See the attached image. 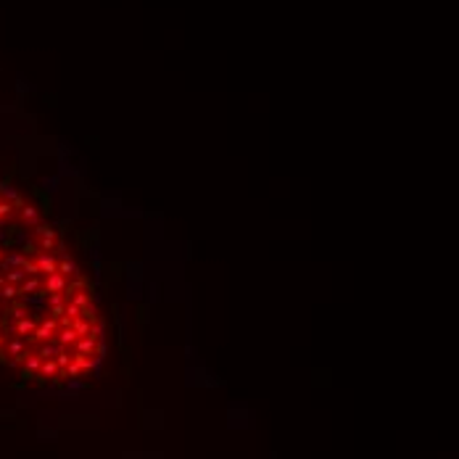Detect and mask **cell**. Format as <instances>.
Wrapping results in <instances>:
<instances>
[{"instance_id": "obj_5", "label": "cell", "mask_w": 459, "mask_h": 459, "mask_svg": "<svg viewBox=\"0 0 459 459\" xmlns=\"http://www.w3.org/2000/svg\"><path fill=\"white\" fill-rule=\"evenodd\" d=\"M77 332H74V327H58V332H56V343L58 346H66V349H74V343H77Z\"/></svg>"}, {"instance_id": "obj_2", "label": "cell", "mask_w": 459, "mask_h": 459, "mask_svg": "<svg viewBox=\"0 0 459 459\" xmlns=\"http://www.w3.org/2000/svg\"><path fill=\"white\" fill-rule=\"evenodd\" d=\"M35 262H37V269H40L43 275L58 272V259H56V251H37V254H35Z\"/></svg>"}, {"instance_id": "obj_4", "label": "cell", "mask_w": 459, "mask_h": 459, "mask_svg": "<svg viewBox=\"0 0 459 459\" xmlns=\"http://www.w3.org/2000/svg\"><path fill=\"white\" fill-rule=\"evenodd\" d=\"M66 304H74V306H79V309H85L87 304H92V301H90V290H85L82 285H74V288H71V296H69Z\"/></svg>"}, {"instance_id": "obj_9", "label": "cell", "mask_w": 459, "mask_h": 459, "mask_svg": "<svg viewBox=\"0 0 459 459\" xmlns=\"http://www.w3.org/2000/svg\"><path fill=\"white\" fill-rule=\"evenodd\" d=\"M64 317H69L71 322H74V319H79V317H82V309H79V306H74V304H66V314H64Z\"/></svg>"}, {"instance_id": "obj_6", "label": "cell", "mask_w": 459, "mask_h": 459, "mask_svg": "<svg viewBox=\"0 0 459 459\" xmlns=\"http://www.w3.org/2000/svg\"><path fill=\"white\" fill-rule=\"evenodd\" d=\"M40 378H50V380H58V364L50 359V362H43V367H40Z\"/></svg>"}, {"instance_id": "obj_8", "label": "cell", "mask_w": 459, "mask_h": 459, "mask_svg": "<svg viewBox=\"0 0 459 459\" xmlns=\"http://www.w3.org/2000/svg\"><path fill=\"white\" fill-rule=\"evenodd\" d=\"M82 319H87L90 325H92V322H98V309L92 306V304H87L85 309H82Z\"/></svg>"}, {"instance_id": "obj_7", "label": "cell", "mask_w": 459, "mask_h": 459, "mask_svg": "<svg viewBox=\"0 0 459 459\" xmlns=\"http://www.w3.org/2000/svg\"><path fill=\"white\" fill-rule=\"evenodd\" d=\"M71 327H74V332H77L79 338H82V335H90V322H87V319H82V317L71 322Z\"/></svg>"}, {"instance_id": "obj_1", "label": "cell", "mask_w": 459, "mask_h": 459, "mask_svg": "<svg viewBox=\"0 0 459 459\" xmlns=\"http://www.w3.org/2000/svg\"><path fill=\"white\" fill-rule=\"evenodd\" d=\"M77 285V283H74ZM71 285H69V277L66 275H61V272H50V275H45L43 277V290L50 296V293H66Z\"/></svg>"}, {"instance_id": "obj_3", "label": "cell", "mask_w": 459, "mask_h": 459, "mask_svg": "<svg viewBox=\"0 0 459 459\" xmlns=\"http://www.w3.org/2000/svg\"><path fill=\"white\" fill-rule=\"evenodd\" d=\"M74 351H77V354H85V357H95L98 340L92 338V335H82V338H77V343H74Z\"/></svg>"}]
</instances>
